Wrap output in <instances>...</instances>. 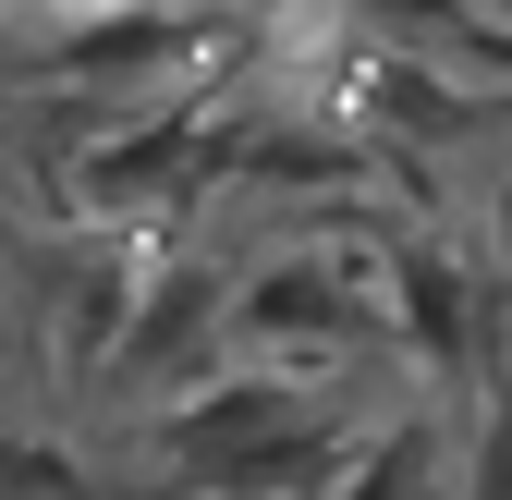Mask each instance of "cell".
Segmentation results:
<instances>
[{"label":"cell","mask_w":512,"mask_h":500,"mask_svg":"<svg viewBox=\"0 0 512 500\" xmlns=\"http://www.w3.org/2000/svg\"><path fill=\"white\" fill-rule=\"evenodd\" d=\"M330 415H317L293 379L244 366V379H196L159 415V488L183 500H293L330 476Z\"/></svg>","instance_id":"1"},{"label":"cell","mask_w":512,"mask_h":500,"mask_svg":"<svg viewBox=\"0 0 512 500\" xmlns=\"http://www.w3.org/2000/svg\"><path fill=\"white\" fill-rule=\"evenodd\" d=\"M244 159V135H220L208 110H135V122H98L86 159H74V208L86 220H183L196 196H220Z\"/></svg>","instance_id":"2"},{"label":"cell","mask_w":512,"mask_h":500,"mask_svg":"<svg viewBox=\"0 0 512 500\" xmlns=\"http://www.w3.org/2000/svg\"><path fill=\"white\" fill-rule=\"evenodd\" d=\"M366 318H378V244H366V257H317V244H293V257L244 269L232 305H220V330L244 354H342Z\"/></svg>","instance_id":"3"},{"label":"cell","mask_w":512,"mask_h":500,"mask_svg":"<svg viewBox=\"0 0 512 500\" xmlns=\"http://www.w3.org/2000/svg\"><path fill=\"white\" fill-rule=\"evenodd\" d=\"M220 13H183V0H110L98 25H74L49 49V74L61 86H147V74H183V61L208 49Z\"/></svg>","instance_id":"4"},{"label":"cell","mask_w":512,"mask_h":500,"mask_svg":"<svg viewBox=\"0 0 512 500\" xmlns=\"http://www.w3.org/2000/svg\"><path fill=\"white\" fill-rule=\"evenodd\" d=\"M378 318H391L427 366H464L476 354V281L452 244H427V232H378Z\"/></svg>","instance_id":"5"},{"label":"cell","mask_w":512,"mask_h":500,"mask_svg":"<svg viewBox=\"0 0 512 500\" xmlns=\"http://www.w3.org/2000/svg\"><path fill=\"white\" fill-rule=\"evenodd\" d=\"M220 305H232V281L220 269H159V281H135V318H122V379H183L208 342H232L220 330Z\"/></svg>","instance_id":"6"},{"label":"cell","mask_w":512,"mask_h":500,"mask_svg":"<svg viewBox=\"0 0 512 500\" xmlns=\"http://www.w3.org/2000/svg\"><path fill=\"white\" fill-rule=\"evenodd\" d=\"M354 122H366V135H391V147H427V135H464L476 98L439 86L415 49H378V61H354Z\"/></svg>","instance_id":"7"},{"label":"cell","mask_w":512,"mask_h":500,"mask_svg":"<svg viewBox=\"0 0 512 500\" xmlns=\"http://www.w3.org/2000/svg\"><path fill=\"white\" fill-rule=\"evenodd\" d=\"M0 500H98V476L61 452V440H25V427H0Z\"/></svg>","instance_id":"8"},{"label":"cell","mask_w":512,"mask_h":500,"mask_svg":"<svg viewBox=\"0 0 512 500\" xmlns=\"http://www.w3.org/2000/svg\"><path fill=\"white\" fill-rule=\"evenodd\" d=\"M415 476H427V440H415V427H391V440L366 452V476H354V500H415Z\"/></svg>","instance_id":"9"},{"label":"cell","mask_w":512,"mask_h":500,"mask_svg":"<svg viewBox=\"0 0 512 500\" xmlns=\"http://www.w3.org/2000/svg\"><path fill=\"white\" fill-rule=\"evenodd\" d=\"M464 500H512V415H488V452H476V488Z\"/></svg>","instance_id":"10"},{"label":"cell","mask_w":512,"mask_h":500,"mask_svg":"<svg viewBox=\"0 0 512 500\" xmlns=\"http://www.w3.org/2000/svg\"><path fill=\"white\" fill-rule=\"evenodd\" d=\"M500 269H512V171H500Z\"/></svg>","instance_id":"11"},{"label":"cell","mask_w":512,"mask_h":500,"mask_svg":"<svg viewBox=\"0 0 512 500\" xmlns=\"http://www.w3.org/2000/svg\"><path fill=\"white\" fill-rule=\"evenodd\" d=\"M61 13H110V0H61Z\"/></svg>","instance_id":"12"}]
</instances>
